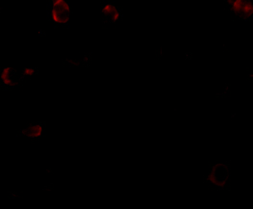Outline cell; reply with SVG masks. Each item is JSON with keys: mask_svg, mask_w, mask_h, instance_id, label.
Returning <instances> with one entry per match:
<instances>
[{"mask_svg": "<svg viewBox=\"0 0 253 209\" xmlns=\"http://www.w3.org/2000/svg\"><path fill=\"white\" fill-rule=\"evenodd\" d=\"M71 15L72 9L68 0H50L49 16L56 25H67L70 22Z\"/></svg>", "mask_w": 253, "mask_h": 209, "instance_id": "obj_1", "label": "cell"}, {"mask_svg": "<svg viewBox=\"0 0 253 209\" xmlns=\"http://www.w3.org/2000/svg\"><path fill=\"white\" fill-rule=\"evenodd\" d=\"M101 18L103 23L107 25H113L118 23L123 18L122 9L115 3L106 0L101 4L100 8Z\"/></svg>", "mask_w": 253, "mask_h": 209, "instance_id": "obj_2", "label": "cell"}, {"mask_svg": "<svg viewBox=\"0 0 253 209\" xmlns=\"http://www.w3.org/2000/svg\"><path fill=\"white\" fill-rule=\"evenodd\" d=\"M0 78L2 85L7 88H14L17 85H20L26 79L22 70H18L12 67L4 68L0 73Z\"/></svg>", "mask_w": 253, "mask_h": 209, "instance_id": "obj_3", "label": "cell"}, {"mask_svg": "<svg viewBox=\"0 0 253 209\" xmlns=\"http://www.w3.org/2000/svg\"><path fill=\"white\" fill-rule=\"evenodd\" d=\"M45 131V127L42 123H30L26 127L22 128L20 131L21 136L29 138V139L36 140L41 138Z\"/></svg>", "mask_w": 253, "mask_h": 209, "instance_id": "obj_4", "label": "cell"}]
</instances>
